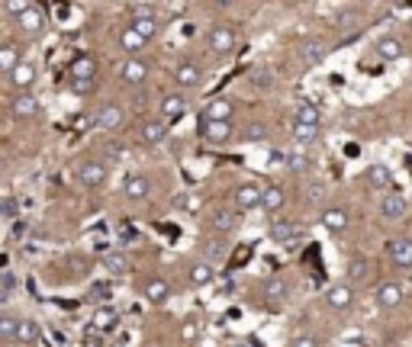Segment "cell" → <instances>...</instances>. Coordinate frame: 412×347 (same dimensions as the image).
Wrapping results in <instances>:
<instances>
[{"instance_id": "obj_2", "label": "cell", "mask_w": 412, "mask_h": 347, "mask_svg": "<svg viewBox=\"0 0 412 347\" xmlns=\"http://www.w3.org/2000/svg\"><path fill=\"white\" fill-rule=\"evenodd\" d=\"M16 26H20L23 35H39L45 29V13L35 4H20V10H16Z\"/></svg>"}, {"instance_id": "obj_13", "label": "cell", "mask_w": 412, "mask_h": 347, "mask_svg": "<svg viewBox=\"0 0 412 347\" xmlns=\"http://www.w3.org/2000/svg\"><path fill=\"white\" fill-rule=\"evenodd\" d=\"M322 229L332 232V235L345 232V229H348V212H345L342 206H325V209H322Z\"/></svg>"}, {"instance_id": "obj_24", "label": "cell", "mask_w": 412, "mask_h": 347, "mask_svg": "<svg viewBox=\"0 0 412 347\" xmlns=\"http://www.w3.org/2000/svg\"><path fill=\"white\" fill-rule=\"evenodd\" d=\"M187 113V100L181 93H168V97L161 100V116L165 119H181Z\"/></svg>"}, {"instance_id": "obj_35", "label": "cell", "mask_w": 412, "mask_h": 347, "mask_svg": "<svg viewBox=\"0 0 412 347\" xmlns=\"http://www.w3.org/2000/svg\"><path fill=\"white\" fill-rule=\"evenodd\" d=\"M116 319H119V312H116V309L100 306L97 312H94V328H104V331H110V328L116 325Z\"/></svg>"}, {"instance_id": "obj_23", "label": "cell", "mask_w": 412, "mask_h": 347, "mask_svg": "<svg viewBox=\"0 0 412 347\" xmlns=\"http://www.w3.org/2000/svg\"><path fill=\"white\" fill-rule=\"evenodd\" d=\"M364 177H367V183H370L374 190H390V183H393L390 167H386V164H370Z\"/></svg>"}, {"instance_id": "obj_3", "label": "cell", "mask_w": 412, "mask_h": 347, "mask_svg": "<svg viewBox=\"0 0 412 347\" xmlns=\"http://www.w3.org/2000/svg\"><path fill=\"white\" fill-rule=\"evenodd\" d=\"M374 55H377L380 62H399V58L406 55V45L399 35H380V39L374 42Z\"/></svg>"}, {"instance_id": "obj_21", "label": "cell", "mask_w": 412, "mask_h": 347, "mask_svg": "<svg viewBox=\"0 0 412 347\" xmlns=\"http://www.w3.org/2000/svg\"><path fill=\"white\" fill-rule=\"evenodd\" d=\"M119 74H123V81H126L129 87H135V84H142L148 77V64L139 62V58H129V62L123 64V71H119Z\"/></svg>"}, {"instance_id": "obj_17", "label": "cell", "mask_w": 412, "mask_h": 347, "mask_svg": "<svg viewBox=\"0 0 412 347\" xmlns=\"http://www.w3.org/2000/svg\"><path fill=\"white\" fill-rule=\"evenodd\" d=\"M174 81L181 84V87H196V84L203 81V68L196 62H181L174 68Z\"/></svg>"}, {"instance_id": "obj_45", "label": "cell", "mask_w": 412, "mask_h": 347, "mask_svg": "<svg viewBox=\"0 0 412 347\" xmlns=\"http://www.w3.org/2000/svg\"><path fill=\"white\" fill-rule=\"evenodd\" d=\"M94 87H97V77H94V81H71V91H74L77 97H87V93H94Z\"/></svg>"}, {"instance_id": "obj_20", "label": "cell", "mask_w": 412, "mask_h": 347, "mask_svg": "<svg viewBox=\"0 0 412 347\" xmlns=\"http://www.w3.org/2000/svg\"><path fill=\"white\" fill-rule=\"evenodd\" d=\"M94 125H97V129H104V132H110V129H119V125H123V110H119V106H104V110L97 113V119H94Z\"/></svg>"}, {"instance_id": "obj_18", "label": "cell", "mask_w": 412, "mask_h": 347, "mask_svg": "<svg viewBox=\"0 0 412 347\" xmlns=\"http://www.w3.org/2000/svg\"><path fill=\"white\" fill-rule=\"evenodd\" d=\"M123 193H126L129 200H145V196L152 193V183H148L145 174H133V177H126V183H123Z\"/></svg>"}, {"instance_id": "obj_44", "label": "cell", "mask_w": 412, "mask_h": 347, "mask_svg": "<svg viewBox=\"0 0 412 347\" xmlns=\"http://www.w3.org/2000/svg\"><path fill=\"white\" fill-rule=\"evenodd\" d=\"M306 200H309V203H322V200H325V183H322V181H313V183H309Z\"/></svg>"}, {"instance_id": "obj_42", "label": "cell", "mask_w": 412, "mask_h": 347, "mask_svg": "<svg viewBox=\"0 0 412 347\" xmlns=\"http://www.w3.org/2000/svg\"><path fill=\"white\" fill-rule=\"evenodd\" d=\"M290 347H319V338H316V334H309V331H300V334H294V338H290Z\"/></svg>"}, {"instance_id": "obj_14", "label": "cell", "mask_w": 412, "mask_h": 347, "mask_svg": "<svg viewBox=\"0 0 412 347\" xmlns=\"http://www.w3.org/2000/svg\"><path fill=\"white\" fill-rule=\"evenodd\" d=\"M271 238L277 244H296L303 238V225H296V222H271Z\"/></svg>"}, {"instance_id": "obj_8", "label": "cell", "mask_w": 412, "mask_h": 347, "mask_svg": "<svg viewBox=\"0 0 412 347\" xmlns=\"http://www.w3.org/2000/svg\"><path fill=\"white\" fill-rule=\"evenodd\" d=\"M210 49L216 52V55H229V52L235 49V29H232V26H213Z\"/></svg>"}, {"instance_id": "obj_41", "label": "cell", "mask_w": 412, "mask_h": 347, "mask_svg": "<svg viewBox=\"0 0 412 347\" xmlns=\"http://www.w3.org/2000/svg\"><path fill=\"white\" fill-rule=\"evenodd\" d=\"M16 322H20V319L0 315V341H13L16 338Z\"/></svg>"}, {"instance_id": "obj_33", "label": "cell", "mask_w": 412, "mask_h": 347, "mask_svg": "<svg viewBox=\"0 0 412 347\" xmlns=\"http://www.w3.org/2000/svg\"><path fill=\"white\" fill-rule=\"evenodd\" d=\"M104 267H106V273H113V277H123V273L129 271V261H126V254L110 251V254H104Z\"/></svg>"}, {"instance_id": "obj_47", "label": "cell", "mask_w": 412, "mask_h": 347, "mask_svg": "<svg viewBox=\"0 0 412 347\" xmlns=\"http://www.w3.org/2000/svg\"><path fill=\"white\" fill-rule=\"evenodd\" d=\"M245 139H248V142H265V139H267V129H265V125H258V123H255L252 129L245 132Z\"/></svg>"}, {"instance_id": "obj_29", "label": "cell", "mask_w": 412, "mask_h": 347, "mask_svg": "<svg viewBox=\"0 0 412 347\" xmlns=\"http://www.w3.org/2000/svg\"><path fill=\"white\" fill-rule=\"evenodd\" d=\"M265 299H267V306H277V302H284L286 299V280L284 277H274L265 283Z\"/></svg>"}, {"instance_id": "obj_26", "label": "cell", "mask_w": 412, "mask_h": 347, "mask_svg": "<svg viewBox=\"0 0 412 347\" xmlns=\"http://www.w3.org/2000/svg\"><path fill=\"white\" fill-rule=\"evenodd\" d=\"M35 113H39V100H35L33 93H20V97L13 100V116L16 119H33Z\"/></svg>"}, {"instance_id": "obj_9", "label": "cell", "mask_w": 412, "mask_h": 347, "mask_svg": "<svg viewBox=\"0 0 412 347\" xmlns=\"http://www.w3.org/2000/svg\"><path fill=\"white\" fill-rule=\"evenodd\" d=\"M386 254H390V261L399 267V271H409L412 267V241L409 238H396V241L386 244Z\"/></svg>"}, {"instance_id": "obj_43", "label": "cell", "mask_w": 412, "mask_h": 347, "mask_svg": "<svg viewBox=\"0 0 412 347\" xmlns=\"http://www.w3.org/2000/svg\"><path fill=\"white\" fill-rule=\"evenodd\" d=\"M174 206L184 209V212H196V209H200V200H196L194 193H184V196H177V200H174Z\"/></svg>"}, {"instance_id": "obj_25", "label": "cell", "mask_w": 412, "mask_h": 347, "mask_svg": "<svg viewBox=\"0 0 412 347\" xmlns=\"http://www.w3.org/2000/svg\"><path fill=\"white\" fill-rule=\"evenodd\" d=\"M139 135L145 145H158V142H165V135H168V125H165V119H152V123L142 125Z\"/></svg>"}, {"instance_id": "obj_31", "label": "cell", "mask_w": 412, "mask_h": 347, "mask_svg": "<svg viewBox=\"0 0 412 347\" xmlns=\"http://www.w3.org/2000/svg\"><path fill=\"white\" fill-rule=\"evenodd\" d=\"M367 271H370L367 257H364V254H355V257L348 261V267H345V273H348V283H361V280L367 277Z\"/></svg>"}, {"instance_id": "obj_46", "label": "cell", "mask_w": 412, "mask_h": 347, "mask_svg": "<svg viewBox=\"0 0 412 347\" xmlns=\"http://www.w3.org/2000/svg\"><path fill=\"white\" fill-rule=\"evenodd\" d=\"M196 331H200V328H196V322L187 319V322H184V328H181V341H184V344H194V341H196Z\"/></svg>"}, {"instance_id": "obj_4", "label": "cell", "mask_w": 412, "mask_h": 347, "mask_svg": "<svg viewBox=\"0 0 412 347\" xmlns=\"http://www.w3.org/2000/svg\"><path fill=\"white\" fill-rule=\"evenodd\" d=\"M77 183L87 190H97L106 183V164H100V161H87V164L77 167Z\"/></svg>"}, {"instance_id": "obj_48", "label": "cell", "mask_w": 412, "mask_h": 347, "mask_svg": "<svg viewBox=\"0 0 412 347\" xmlns=\"http://www.w3.org/2000/svg\"><path fill=\"white\" fill-rule=\"evenodd\" d=\"M252 84H255V87H271V74H267L265 68L255 71V74H252Z\"/></svg>"}, {"instance_id": "obj_15", "label": "cell", "mask_w": 412, "mask_h": 347, "mask_svg": "<svg viewBox=\"0 0 412 347\" xmlns=\"http://www.w3.org/2000/svg\"><path fill=\"white\" fill-rule=\"evenodd\" d=\"M203 119H210V123H232V100L229 97H216L206 103V113Z\"/></svg>"}, {"instance_id": "obj_36", "label": "cell", "mask_w": 412, "mask_h": 347, "mask_svg": "<svg viewBox=\"0 0 412 347\" xmlns=\"http://www.w3.org/2000/svg\"><path fill=\"white\" fill-rule=\"evenodd\" d=\"M300 58L306 64H319L322 58H325V45H322V42H306V45L300 49Z\"/></svg>"}, {"instance_id": "obj_38", "label": "cell", "mask_w": 412, "mask_h": 347, "mask_svg": "<svg viewBox=\"0 0 412 347\" xmlns=\"http://www.w3.org/2000/svg\"><path fill=\"white\" fill-rule=\"evenodd\" d=\"M210 280H213V264H206V261H203V264L190 267V283H194V286H206Z\"/></svg>"}, {"instance_id": "obj_50", "label": "cell", "mask_w": 412, "mask_h": 347, "mask_svg": "<svg viewBox=\"0 0 412 347\" xmlns=\"http://www.w3.org/2000/svg\"><path fill=\"white\" fill-rule=\"evenodd\" d=\"M71 271H77V273H87V264H84V261H77V257H71Z\"/></svg>"}, {"instance_id": "obj_22", "label": "cell", "mask_w": 412, "mask_h": 347, "mask_svg": "<svg viewBox=\"0 0 412 347\" xmlns=\"http://www.w3.org/2000/svg\"><path fill=\"white\" fill-rule=\"evenodd\" d=\"M97 77V62L91 55H81L71 64V81H94Z\"/></svg>"}, {"instance_id": "obj_6", "label": "cell", "mask_w": 412, "mask_h": 347, "mask_svg": "<svg viewBox=\"0 0 412 347\" xmlns=\"http://www.w3.org/2000/svg\"><path fill=\"white\" fill-rule=\"evenodd\" d=\"M403 296H406L403 283H399V280H386L377 290V306L380 309H399L403 306Z\"/></svg>"}, {"instance_id": "obj_27", "label": "cell", "mask_w": 412, "mask_h": 347, "mask_svg": "<svg viewBox=\"0 0 412 347\" xmlns=\"http://www.w3.org/2000/svg\"><path fill=\"white\" fill-rule=\"evenodd\" d=\"M16 64H20V45H16V42H4V45H0V71L10 74Z\"/></svg>"}, {"instance_id": "obj_19", "label": "cell", "mask_w": 412, "mask_h": 347, "mask_svg": "<svg viewBox=\"0 0 412 347\" xmlns=\"http://www.w3.org/2000/svg\"><path fill=\"white\" fill-rule=\"evenodd\" d=\"M284 203H286V196H284V190L280 187H265L261 190V209H265L267 215H274V212H280V209H284Z\"/></svg>"}, {"instance_id": "obj_5", "label": "cell", "mask_w": 412, "mask_h": 347, "mask_svg": "<svg viewBox=\"0 0 412 347\" xmlns=\"http://www.w3.org/2000/svg\"><path fill=\"white\" fill-rule=\"evenodd\" d=\"M325 306H328V309H335V312H345V309H351V306H355V286H351V283H335V286H328Z\"/></svg>"}, {"instance_id": "obj_7", "label": "cell", "mask_w": 412, "mask_h": 347, "mask_svg": "<svg viewBox=\"0 0 412 347\" xmlns=\"http://www.w3.org/2000/svg\"><path fill=\"white\" fill-rule=\"evenodd\" d=\"M377 209H380V215H384L386 222H399V219L406 215V209H409V203H406L403 193H386Z\"/></svg>"}, {"instance_id": "obj_28", "label": "cell", "mask_w": 412, "mask_h": 347, "mask_svg": "<svg viewBox=\"0 0 412 347\" xmlns=\"http://www.w3.org/2000/svg\"><path fill=\"white\" fill-rule=\"evenodd\" d=\"M294 123H300V125H319L322 123L319 106H316L313 100H303V103L296 106V119H294Z\"/></svg>"}, {"instance_id": "obj_40", "label": "cell", "mask_w": 412, "mask_h": 347, "mask_svg": "<svg viewBox=\"0 0 412 347\" xmlns=\"http://www.w3.org/2000/svg\"><path fill=\"white\" fill-rule=\"evenodd\" d=\"M294 139L300 142V145H309V142L319 139V125H300V123H294Z\"/></svg>"}, {"instance_id": "obj_49", "label": "cell", "mask_w": 412, "mask_h": 347, "mask_svg": "<svg viewBox=\"0 0 412 347\" xmlns=\"http://www.w3.org/2000/svg\"><path fill=\"white\" fill-rule=\"evenodd\" d=\"M119 238H123V241H135V238H139V232H135L133 225H126V229H119Z\"/></svg>"}, {"instance_id": "obj_12", "label": "cell", "mask_w": 412, "mask_h": 347, "mask_svg": "<svg viewBox=\"0 0 412 347\" xmlns=\"http://www.w3.org/2000/svg\"><path fill=\"white\" fill-rule=\"evenodd\" d=\"M232 203H235V209H242V212L261 206V187L258 183H242V187L235 190V196H232Z\"/></svg>"}, {"instance_id": "obj_39", "label": "cell", "mask_w": 412, "mask_h": 347, "mask_svg": "<svg viewBox=\"0 0 412 347\" xmlns=\"http://www.w3.org/2000/svg\"><path fill=\"white\" fill-rule=\"evenodd\" d=\"M286 171L290 174H306L309 171V158H306V152H290L286 154Z\"/></svg>"}, {"instance_id": "obj_16", "label": "cell", "mask_w": 412, "mask_h": 347, "mask_svg": "<svg viewBox=\"0 0 412 347\" xmlns=\"http://www.w3.org/2000/svg\"><path fill=\"white\" fill-rule=\"evenodd\" d=\"M142 292H145V299H148V302H155V306H161V302H168V299H171V286H168V280H161V277L145 280Z\"/></svg>"}, {"instance_id": "obj_1", "label": "cell", "mask_w": 412, "mask_h": 347, "mask_svg": "<svg viewBox=\"0 0 412 347\" xmlns=\"http://www.w3.org/2000/svg\"><path fill=\"white\" fill-rule=\"evenodd\" d=\"M129 29L139 33L145 42L155 39V35H158V13H155V7H148V4H133V7H129Z\"/></svg>"}, {"instance_id": "obj_37", "label": "cell", "mask_w": 412, "mask_h": 347, "mask_svg": "<svg viewBox=\"0 0 412 347\" xmlns=\"http://www.w3.org/2000/svg\"><path fill=\"white\" fill-rule=\"evenodd\" d=\"M203 254H206V261H213V264L223 261V257H226V241H223V238H206V241H203Z\"/></svg>"}, {"instance_id": "obj_32", "label": "cell", "mask_w": 412, "mask_h": 347, "mask_svg": "<svg viewBox=\"0 0 412 347\" xmlns=\"http://www.w3.org/2000/svg\"><path fill=\"white\" fill-rule=\"evenodd\" d=\"M16 344H35L39 341V325H35L33 319H23V322H16Z\"/></svg>"}, {"instance_id": "obj_10", "label": "cell", "mask_w": 412, "mask_h": 347, "mask_svg": "<svg viewBox=\"0 0 412 347\" xmlns=\"http://www.w3.org/2000/svg\"><path fill=\"white\" fill-rule=\"evenodd\" d=\"M200 135L210 142V145H223V142L232 139V123H210V119H203Z\"/></svg>"}, {"instance_id": "obj_11", "label": "cell", "mask_w": 412, "mask_h": 347, "mask_svg": "<svg viewBox=\"0 0 412 347\" xmlns=\"http://www.w3.org/2000/svg\"><path fill=\"white\" fill-rule=\"evenodd\" d=\"M35 77H39V71H35V64H29V62H20L13 71H10V84H13L20 93H29V87L35 84Z\"/></svg>"}, {"instance_id": "obj_34", "label": "cell", "mask_w": 412, "mask_h": 347, "mask_svg": "<svg viewBox=\"0 0 412 347\" xmlns=\"http://www.w3.org/2000/svg\"><path fill=\"white\" fill-rule=\"evenodd\" d=\"M119 45H123V49L129 52V55H135V52H142L145 49V39H142L139 33H133V29H123V33H119Z\"/></svg>"}, {"instance_id": "obj_30", "label": "cell", "mask_w": 412, "mask_h": 347, "mask_svg": "<svg viewBox=\"0 0 412 347\" xmlns=\"http://www.w3.org/2000/svg\"><path fill=\"white\" fill-rule=\"evenodd\" d=\"M235 222H238V215L232 212V209H216V212H213V219H210V225L219 232V235L232 232V229H235Z\"/></svg>"}]
</instances>
